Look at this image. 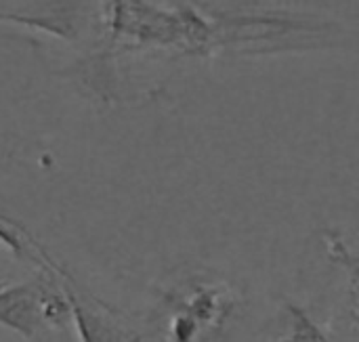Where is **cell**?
<instances>
[{"mask_svg": "<svg viewBox=\"0 0 359 342\" xmlns=\"http://www.w3.org/2000/svg\"><path fill=\"white\" fill-rule=\"evenodd\" d=\"M103 17L111 38L126 46L202 53L219 44V25L194 8H162L147 0H105Z\"/></svg>", "mask_w": 359, "mask_h": 342, "instance_id": "1", "label": "cell"}, {"mask_svg": "<svg viewBox=\"0 0 359 342\" xmlns=\"http://www.w3.org/2000/svg\"><path fill=\"white\" fill-rule=\"evenodd\" d=\"M267 342H332L330 336L301 309L288 307L280 320V328Z\"/></svg>", "mask_w": 359, "mask_h": 342, "instance_id": "4", "label": "cell"}, {"mask_svg": "<svg viewBox=\"0 0 359 342\" xmlns=\"http://www.w3.org/2000/svg\"><path fill=\"white\" fill-rule=\"evenodd\" d=\"M38 307H44V305L42 303L38 305L36 292H32L27 286L17 288V290L0 296V322L17 328L19 332H23L27 336L40 317ZM42 313L46 315V311H42Z\"/></svg>", "mask_w": 359, "mask_h": 342, "instance_id": "3", "label": "cell"}, {"mask_svg": "<svg viewBox=\"0 0 359 342\" xmlns=\"http://www.w3.org/2000/svg\"><path fill=\"white\" fill-rule=\"evenodd\" d=\"M233 292L221 280L194 275L164 292L158 307V342H208L233 311Z\"/></svg>", "mask_w": 359, "mask_h": 342, "instance_id": "2", "label": "cell"}]
</instances>
